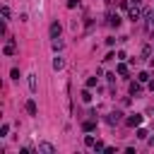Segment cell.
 <instances>
[{
    "mask_svg": "<svg viewBox=\"0 0 154 154\" xmlns=\"http://www.w3.org/2000/svg\"><path fill=\"white\" fill-rule=\"evenodd\" d=\"M125 123H128L130 128H140V123H142V116H140V113H132V116H130V118H128Z\"/></svg>",
    "mask_w": 154,
    "mask_h": 154,
    "instance_id": "obj_1",
    "label": "cell"
},
{
    "mask_svg": "<svg viewBox=\"0 0 154 154\" xmlns=\"http://www.w3.org/2000/svg\"><path fill=\"white\" fill-rule=\"evenodd\" d=\"M38 152H46V154H53V152H55V147H53L51 142H38Z\"/></svg>",
    "mask_w": 154,
    "mask_h": 154,
    "instance_id": "obj_2",
    "label": "cell"
},
{
    "mask_svg": "<svg viewBox=\"0 0 154 154\" xmlns=\"http://www.w3.org/2000/svg\"><path fill=\"white\" fill-rule=\"evenodd\" d=\"M121 116H123L121 111H116V113H111L108 118H106V123H108V125H116V123H121Z\"/></svg>",
    "mask_w": 154,
    "mask_h": 154,
    "instance_id": "obj_3",
    "label": "cell"
},
{
    "mask_svg": "<svg viewBox=\"0 0 154 154\" xmlns=\"http://www.w3.org/2000/svg\"><path fill=\"white\" fill-rule=\"evenodd\" d=\"M15 51H17L15 41H7V44H5V48H3V53H5V55H15Z\"/></svg>",
    "mask_w": 154,
    "mask_h": 154,
    "instance_id": "obj_4",
    "label": "cell"
},
{
    "mask_svg": "<svg viewBox=\"0 0 154 154\" xmlns=\"http://www.w3.org/2000/svg\"><path fill=\"white\" fill-rule=\"evenodd\" d=\"M58 36H60V24L53 22V24H51V38H58Z\"/></svg>",
    "mask_w": 154,
    "mask_h": 154,
    "instance_id": "obj_5",
    "label": "cell"
},
{
    "mask_svg": "<svg viewBox=\"0 0 154 154\" xmlns=\"http://www.w3.org/2000/svg\"><path fill=\"white\" fill-rule=\"evenodd\" d=\"M29 89L36 94V89H38V82H36V75H29Z\"/></svg>",
    "mask_w": 154,
    "mask_h": 154,
    "instance_id": "obj_6",
    "label": "cell"
},
{
    "mask_svg": "<svg viewBox=\"0 0 154 154\" xmlns=\"http://www.w3.org/2000/svg\"><path fill=\"white\" fill-rule=\"evenodd\" d=\"M108 24L111 27H121V17L118 15H108Z\"/></svg>",
    "mask_w": 154,
    "mask_h": 154,
    "instance_id": "obj_7",
    "label": "cell"
},
{
    "mask_svg": "<svg viewBox=\"0 0 154 154\" xmlns=\"http://www.w3.org/2000/svg\"><path fill=\"white\" fill-rule=\"evenodd\" d=\"M80 99H82L84 104H89V101H92V92H89V87H87V89H84V92L80 94Z\"/></svg>",
    "mask_w": 154,
    "mask_h": 154,
    "instance_id": "obj_8",
    "label": "cell"
},
{
    "mask_svg": "<svg viewBox=\"0 0 154 154\" xmlns=\"http://www.w3.org/2000/svg\"><path fill=\"white\" fill-rule=\"evenodd\" d=\"M27 111H29V116H36V113H38V108H36L34 101H27Z\"/></svg>",
    "mask_w": 154,
    "mask_h": 154,
    "instance_id": "obj_9",
    "label": "cell"
},
{
    "mask_svg": "<svg viewBox=\"0 0 154 154\" xmlns=\"http://www.w3.org/2000/svg\"><path fill=\"white\" fill-rule=\"evenodd\" d=\"M128 17H130V19H132V22H137V19H140V10H137V7H132V10H130V15H128Z\"/></svg>",
    "mask_w": 154,
    "mask_h": 154,
    "instance_id": "obj_10",
    "label": "cell"
},
{
    "mask_svg": "<svg viewBox=\"0 0 154 154\" xmlns=\"http://www.w3.org/2000/svg\"><path fill=\"white\" fill-rule=\"evenodd\" d=\"M63 65H65V63H63V58H55V60H53V70H55V72H58V70H63Z\"/></svg>",
    "mask_w": 154,
    "mask_h": 154,
    "instance_id": "obj_11",
    "label": "cell"
},
{
    "mask_svg": "<svg viewBox=\"0 0 154 154\" xmlns=\"http://www.w3.org/2000/svg\"><path fill=\"white\" fill-rule=\"evenodd\" d=\"M128 72H130V70H128V65H125V63H121V65H118V75H121V77H128Z\"/></svg>",
    "mask_w": 154,
    "mask_h": 154,
    "instance_id": "obj_12",
    "label": "cell"
},
{
    "mask_svg": "<svg viewBox=\"0 0 154 154\" xmlns=\"http://www.w3.org/2000/svg\"><path fill=\"white\" fill-rule=\"evenodd\" d=\"M51 46H53V51H60V48H63V41H60V36H58V38H53V44H51Z\"/></svg>",
    "mask_w": 154,
    "mask_h": 154,
    "instance_id": "obj_13",
    "label": "cell"
},
{
    "mask_svg": "<svg viewBox=\"0 0 154 154\" xmlns=\"http://www.w3.org/2000/svg\"><path fill=\"white\" fill-rule=\"evenodd\" d=\"M82 128H84V130H87V132H92V130H94V128H96V121H87V123H84V125H82Z\"/></svg>",
    "mask_w": 154,
    "mask_h": 154,
    "instance_id": "obj_14",
    "label": "cell"
},
{
    "mask_svg": "<svg viewBox=\"0 0 154 154\" xmlns=\"http://www.w3.org/2000/svg\"><path fill=\"white\" fill-rule=\"evenodd\" d=\"M92 149H96V152H106V147H104V142H99V140H96L94 142V147Z\"/></svg>",
    "mask_w": 154,
    "mask_h": 154,
    "instance_id": "obj_15",
    "label": "cell"
},
{
    "mask_svg": "<svg viewBox=\"0 0 154 154\" xmlns=\"http://www.w3.org/2000/svg\"><path fill=\"white\" fill-rule=\"evenodd\" d=\"M130 94H140V84H137V82L130 84Z\"/></svg>",
    "mask_w": 154,
    "mask_h": 154,
    "instance_id": "obj_16",
    "label": "cell"
},
{
    "mask_svg": "<svg viewBox=\"0 0 154 154\" xmlns=\"http://www.w3.org/2000/svg\"><path fill=\"white\" fill-rule=\"evenodd\" d=\"M147 135H149V132H147L145 128H137V137H140V140H145V137H147Z\"/></svg>",
    "mask_w": 154,
    "mask_h": 154,
    "instance_id": "obj_17",
    "label": "cell"
},
{
    "mask_svg": "<svg viewBox=\"0 0 154 154\" xmlns=\"http://www.w3.org/2000/svg\"><path fill=\"white\" fill-rule=\"evenodd\" d=\"M94 142H96V140L92 137V135H87V137H84V145H87V147H94Z\"/></svg>",
    "mask_w": 154,
    "mask_h": 154,
    "instance_id": "obj_18",
    "label": "cell"
},
{
    "mask_svg": "<svg viewBox=\"0 0 154 154\" xmlns=\"http://www.w3.org/2000/svg\"><path fill=\"white\" fill-rule=\"evenodd\" d=\"M7 132H10V125H7V123H5V125H3V128H0V137H5V135H7Z\"/></svg>",
    "mask_w": 154,
    "mask_h": 154,
    "instance_id": "obj_19",
    "label": "cell"
},
{
    "mask_svg": "<svg viewBox=\"0 0 154 154\" xmlns=\"http://www.w3.org/2000/svg\"><path fill=\"white\" fill-rule=\"evenodd\" d=\"M137 80H140V82H147V80H149V75H147V72H140V75H137Z\"/></svg>",
    "mask_w": 154,
    "mask_h": 154,
    "instance_id": "obj_20",
    "label": "cell"
},
{
    "mask_svg": "<svg viewBox=\"0 0 154 154\" xmlns=\"http://www.w3.org/2000/svg\"><path fill=\"white\" fill-rule=\"evenodd\" d=\"M87 87H89V89L96 87V77H89V80H87Z\"/></svg>",
    "mask_w": 154,
    "mask_h": 154,
    "instance_id": "obj_21",
    "label": "cell"
},
{
    "mask_svg": "<svg viewBox=\"0 0 154 154\" xmlns=\"http://www.w3.org/2000/svg\"><path fill=\"white\" fill-rule=\"evenodd\" d=\"M3 17H5V22H7V19H10V7H7V5L3 7Z\"/></svg>",
    "mask_w": 154,
    "mask_h": 154,
    "instance_id": "obj_22",
    "label": "cell"
},
{
    "mask_svg": "<svg viewBox=\"0 0 154 154\" xmlns=\"http://www.w3.org/2000/svg\"><path fill=\"white\" fill-rule=\"evenodd\" d=\"M68 7L72 10V7H77V0H68Z\"/></svg>",
    "mask_w": 154,
    "mask_h": 154,
    "instance_id": "obj_23",
    "label": "cell"
},
{
    "mask_svg": "<svg viewBox=\"0 0 154 154\" xmlns=\"http://www.w3.org/2000/svg\"><path fill=\"white\" fill-rule=\"evenodd\" d=\"M149 89H152V92H154V82H152V84H149Z\"/></svg>",
    "mask_w": 154,
    "mask_h": 154,
    "instance_id": "obj_24",
    "label": "cell"
},
{
    "mask_svg": "<svg viewBox=\"0 0 154 154\" xmlns=\"http://www.w3.org/2000/svg\"><path fill=\"white\" fill-rule=\"evenodd\" d=\"M149 142H152V145H154V135H152V140H149Z\"/></svg>",
    "mask_w": 154,
    "mask_h": 154,
    "instance_id": "obj_25",
    "label": "cell"
},
{
    "mask_svg": "<svg viewBox=\"0 0 154 154\" xmlns=\"http://www.w3.org/2000/svg\"><path fill=\"white\" fill-rule=\"evenodd\" d=\"M132 3H135V5H137V3H140V0H132Z\"/></svg>",
    "mask_w": 154,
    "mask_h": 154,
    "instance_id": "obj_26",
    "label": "cell"
},
{
    "mask_svg": "<svg viewBox=\"0 0 154 154\" xmlns=\"http://www.w3.org/2000/svg\"><path fill=\"white\" fill-rule=\"evenodd\" d=\"M152 27H154V17H152Z\"/></svg>",
    "mask_w": 154,
    "mask_h": 154,
    "instance_id": "obj_27",
    "label": "cell"
}]
</instances>
